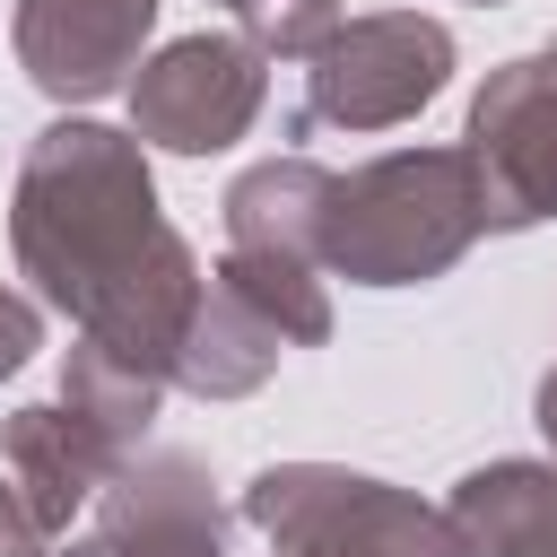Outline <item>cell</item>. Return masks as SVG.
<instances>
[{
  "mask_svg": "<svg viewBox=\"0 0 557 557\" xmlns=\"http://www.w3.org/2000/svg\"><path fill=\"white\" fill-rule=\"evenodd\" d=\"M9 252L78 339L174 383V348L200 305V261L157 209L148 148L113 122L61 113L35 131L9 191Z\"/></svg>",
  "mask_w": 557,
  "mask_h": 557,
  "instance_id": "1",
  "label": "cell"
},
{
  "mask_svg": "<svg viewBox=\"0 0 557 557\" xmlns=\"http://www.w3.org/2000/svg\"><path fill=\"white\" fill-rule=\"evenodd\" d=\"M479 235H487V218H479V174H470L461 139L392 148V157L331 174L313 261H322V278H348V287H426Z\"/></svg>",
  "mask_w": 557,
  "mask_h": 557,
  "instance_id": "2",
  "label": "cell"
},
{
  "mask_svg": "<svg viewBox=\"0 0 557 557\" xmlns=\"http://www.w3.org/2000/svg\"><path fill=\"white\" fill-rule=\"evenodd\" d=\"M235 513L270 540V557H479L444 505L339 461H270L244 479Z\"/></svg>",
  "mask_w": 557,
  "mask_h": 557,
  "instance_id": "3",
  "label": "cell"
},
{
  "mask_svg": "<svg viewBox=\"0 0 557 557\" xmlns=\"http://www.w3.org/2000/svg\"><path fill=\"white\" fill-rule=\"evenodd\" d=\"M453 26L426 9H366L339 17V35L305 61V104H296V139L305 131H400L418 122L444 87H453Z\"/></svg>",
  "mask_w": 557,
  "mask_h": 557,
  "instance_id": "4",
  "label": "cell"
},
{
  "mask_svg": "<svg viewBox=\"0 0 557 557\" xmlns=\"http://www.w3.org/2000/svg\"><path fill=\"white\" fill-rule=\"evenodd\" d=\"M461 157L479 174L487 235H522V226L557 218V35L479 78L470 122H461Z\"/></svg>",
  "mask_w": 557,
  "mask_h": 557,
  "instance_id": "5",
  "label": "cell"
},
{
  "mask_svg": "<svg viewBox=\"0 0 557 557\" xmlns=\"http://www.w3.org/2000/svg\"><path fill=\"white\" fill-rule=\"evenodd\" d=\"M131 139L165 157H218L261 122L270 61L244 35H174L131 70Z\"/></svg>",
  "mask_w": 557,
  "mask_h": 557,
  "instance_id": "6",
  "label": "cell"
},
{
  "mask_svg": "<svg viewBox=\"0 0 557 557\" xmlns=\"http://www.w3.org/2000/svg\"><path fill=\"white\" fill-rule=\"evenodd\" d=\"M148 35H157V0H17L9 17L17 70L52 104L122 96L131 70L148 61Z\"/></svg>",
  "mask_w": 557,
  "mask_h": 557,
  "instance_id": "7",
  "label": "cell"
},
{
  "mask_svg": "<svg viewBox=\"0 0 557 557\" xmlns=\"http://www.w3.org/2000/svg\"><path fill=\"white\" fill-rule=\"evenodd\" d=\"M87 513L122 557H226V505L191 453H131Z\"/></svg>",
  "mask_w": 557,
  "mask_h": 557,
  "instance_id": "8",
  "label": "cell"
},
{
  "mask_svg": "<svg viewBox=\"0 0 557 557\" xmlns=\"http://www.w3.org/2000/svg\"><path fill=\"white\" fill-rule=\"evenodd\" d=\"M122 461L61 409V400H26V409H9L0 418V479L26 496V513L52 531V548L70 540V522L104 496V479H113Z\"/></svg>",
  "mask_w": 557,
  "mask_h": 557,
  "instance_id": "9",
  "label": "cell"
},
{
  "mask_svg": "<svg viewBox=\"0 0 557 557\" xmlns=\"http://www.w3.org/2000/svg\"><path fill=\"white\" fill-rule=\"evenodd\" d=\"M444 513L479 557H557V461H531V453L479 461L461 470Z\"/></svg>",
  "mask_w": 557,
  "mask_h": 557,
  "instance_id": "10",
  "label": "cell"
},
{
  "mask_svg": "<svg viewBox=\"0 0 557 557\" xmlns=\"http://www.w3.org/2000/svg\"><path fill=\"white\" fill-rule=\"evenodd\" d=\"M278 357H287V339L209 270L200 278V305H191V331L174 348V383L191 400H244V392H261L278 374Z\"/></svg>",
  "mask_w": 557,
  "mask_h": 557,
  "instance_id": "11",
  "label": "cell"
},
{
  "mask_svg": "<svg viewBox=\"0 0 557 557\" xmlns=\"http://www.w3.org/2000/svg\"><path fill=\"white\" fill-rule=\"evenodd\" d=\"M322 200H331V165L313 157H261L226 183V252H287V261H313L322 244ZM322 270V261H313Z\"/></svg>",
  "mask_w": 557,
  "mask_h": 557,
  "instance_id": "12",
  "label": "cell"
},
{
  "mask_svg": "<svg viewBox=\"0 0 557 557\" xmlns=\"http://www.w3.org/2000/svg\"><path fill=\"white\" fill-rule=\"evenodd\" d=\"M61 409H70L113 461H131V453H148V418L165 409V383L139 374L131 357L96 348V339H70V357H61Z\"/></svg>",
  "mask_w": 557,
  "mask_h": 557,
  "instance_id": "13",
  "label": "cell"
},
{
  "mask_svg": "<svg viewBox=\"0 0 557 557\" xmlns=\"http://www.w3.org/2000/svg\"><path fill=\"white\" fill-rule=\"evenodd\" d=\"M218 278L287 339V348H322L331 339V287L313 261H287V252H218Z\"/></svg>",
  "mask_w": 557,
  "mask_h": 557,
  "instance_id": "14",
  "label": "cell"
},
{
  "mask_svg": "<svg viewBox=\"0 0 557 557\" xmlns=\"http://www.w3.org/2000/svg\"><path fill=\"white\" fill-rule=\"evenodd\" d=\"M339 0H244L235 9V26H244V44L261 52V61H313L331 35H339Z\"/></svg>",
  "mask_w": 557,
  "mask_h": 557,
  "instance_id": "15",
  "label": "cell"
},
{
  "mask_svg": "<svg viewBox=\"0 0 557 557\" xmlns=\"http://www.w3.org/2000/svg\"><path fill=\"white\" fill-rule=\"evenodd\" d=\"M44 348V313H35V296H17V287H0V383L9 374H26V357Z\"/></svg>",
  "mask_w": 557,
  "mask_h": 557,
  "instance_id": "16",
  "label": "cell"
},
{
  "mask_svg": "<svg viewBox=\"0 0 557 557\" xmlns=\"http://www.w3.org/2000/svg\"><path fill=\"white\" fill-rule=\"evenodd\" d=\"M0 557H52V531L26 513V496L0 479Z\"/></svg>",
  "mask_w": 557,
  "mask_h": 557,
  "instance_id": "17",
  "label": "cell"
},
{
  "mask_svg": "<svg viewBox=\"0 0 557 557\" xmlns=\"http://www.w3.org/2000/svg\"><path fill=\"white\" fill-rule=\"evenodd\" d=\"M531 409H540V435H548V461H557V366L540 374V400Z\"/></svg>",
  "mask_w": 557,
  "mask_h": 557,
  "instance_id": "18",
  "label": "cell"
},
{
  "mask_svg": "<svg viewBox=\"0 0 557 557\" xmlns=\"http://www.w3.org/2000/svg\"><path fill=\"white\" fill-rule=\"evenodd\" d=\"M52 557H122V548H113V540H104V531H78V540H61V548H52Z\"/></svg>",
  "mask_w": 557,
  "mask_h": 557,
  "instance_id": "19",
  "label": "cell"
},
{
  "mask_svg": "<svg viewBox=\"0 0 557 557\" xmlns=\"http://www.w3.org/2000/svg\"><path fill=\"white\" fill-rule=\"evenodd\" d=\"M218 9H244V0H218Z\"/></svg>",
  "mask_w": 557,
  "mask_h": 557,
  "instance_id": "20",
  "label": "cell"
},
{
  "mask_svg": "<svg viewBox=\"0 0 557 557\" xmlns=\"http://www.w3.org/2000/svg\"><path fill=\"white\" fill-rule=\"evenodd\" d=\"M479 9H496V0H479Z\"/></svg>",
  "mask_w": 557,
  "mask_h": 557,
  "instance_id": "21",
  "label": "cell"
}]
</instances>
